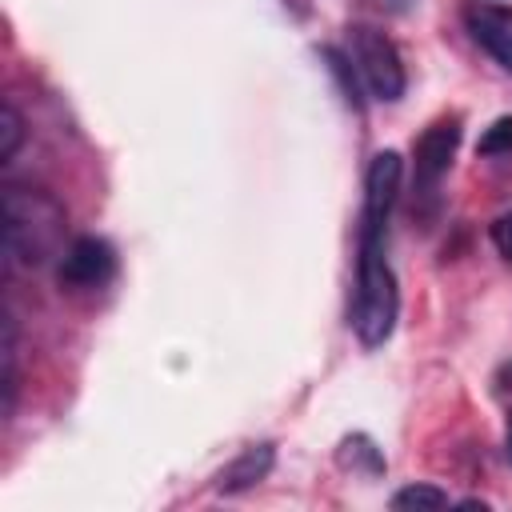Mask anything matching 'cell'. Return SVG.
<instances>
[{
    "instance_id": "277c9868",
    "label": "cell",
    "mask_w": 512,
    "mask_h": 512,
    "mask_svg": "<svg viewBox=\"0 0 512 512\" xmlns=\"http://www.w3.org/2000/svg\"><path fill=\"white\" fill-rule=\"evenodd\" d=\"M112 276H116V252H112V244L100 240V236H76V240L64 248L60 268H56V280H60L64 288H76V292H84V288H104Z\"/></svg>"
},
{
    "instance_id": "3957f363",
    "label": "cell",
    "mask_w": 512,
    "mask_h": 512,
    "mask_svg": "<svg viewBox=\"0 0 512 512\" xmlns=\"http://www.w3.org/2000/svg\"><path fill=\"white\" fill-rule=\"evenodd\" d=\"M348 64L356 68V76L364 80V88L376 100L392 104L408 88V72H404V60H400L396 44L372 24H352L348 28Z\"/></svg>"
},
{
    "instance_id": "6da1fadb",
    "label": "cell",
    "mask_w": 512,
    "mask_h": 512,
    "mask_svg": "<svg viewBox=\"0 0 512 512\" xmlns=\"http://www.w3.org/2000/svg\"><path fill=\"white\" fill-rule=\"evenodd\" d=\"M64 228L68 216L52 192L8 184L4 188V252L28 268L48 264L52 256H64Z\"/></svg>"
},
{
    "instance_id": "5b68a950",
    "label": "cell",
    "mask_w": 512,
    "mask_h": 512,
    "mask_svg": "<svg viewBox=\"0 0 512 512\" xmlns=\"http://www.w3.org/2000/svg\"><path fill=\"white\" fill-rule=\"evenodd\" d=\"M456 144H460V120L448 116V120H436L420 132V140L412 144V156H416V188L420 192H432L440 184V176L448 172L452 156H456Z\"/></svg>"
},
{
    "instance_id": "8992f818",
    "label": "cell",
    "mask_w": 512,
    "mask_h": 512,
    "mask_svg": "<svg viewBox=\"0 0 512 512\" xmlns=\"http://www.w3.org/2000/svg\"><path fill=\"white\" fill-rule=\"evenodd\" d=\"M400 156L396 152H376L372 164H368V176H364V212H360V224H372V228H388V216H392V204H396V192H400Z\"/></svg>"
},
{
    "instance_id": "7c38bea8",
    "label": "cell",
    "mask_w": 512,
    "mask_h": 512,
    "mask_svg": "<svg viewBox=\"0 0 512 512\" xmlns=\"http://www.w3.org/2000/svg\"><path fill=\"white\" fill-rule=\"evenodd\" d=\"M448 504V492H440V488H432V484H408V488H400L396 496H392V508H444Z\"/></svg>"
},
{
    "instance_id": "9a60e30c",
    "label": "cell",
    "mask_w": 512,
    "mask_h": 512,
    "mask_svg": "<svg viewBox=\"0 0 512 512\" xmlns=\"http://www.w3.org/2000/svg\"><path fill=\"white\" fill-rule=\"evenodd\" d=\"M508 460H512V420H508Z\"/></svg>"
},
{
    "instance_id": "30bf717a",
    "label": "cell",
    "mask_w": 512,
    "mask_h": 512,
    "mask_svg": "<svg viewBox=\"0 0 512 512\" xmlns=\"http://www.w3.org/2000/svg\"><path fill=\"white\" fill-rule=\"evenodd\" d=\"M0 356H4V416H12V408H16V320L12 316H4V348H0Z\"/></svg>"
},
{
    "instance_id": "5bb4252c",
    "label": "cell",
    "mask_w": 512,
    "mask_h": 512,
    "mask_svg": "<svg viewBox=\"0 0 512 512\" xmlns=\"http://www.w3.org/2000/svg\"><path fill=\"white\" fill-rule=\"evenodd\" d=\"M488 236H492V244H496V252H500L504 260H512V212H500V216L492 220V228H488Z\"/></svg>"
},
{
    "instance_id": "52a82bcc",
    "label": "cell",
    "mask_w": 512,
    "mask_h": 512,
    "mask_svg": "<svg viewBox=\"0 0 512 512\" xmlns=\"http://www.w3.org/2000/svg\"><path fill=\"white\" fill-rule=\"evenodd\" d=\"M464 24H468L472 40H476L496 64H504V68L512 72V8L480 0V4H468V8H464Z\"/></svg>"
},
{
    "instance_id": "9c48e42d",
    "label": "cell",
    "mask_w": 512,
    "mask_h": 512,
    "mask_svg": "<svg viewBox=\"0 0 512 512\" xmlns=\"http://www.w3.org/2000/svg\"><path fill=\"white\" fill-rule=\"evenodd\" d=\"M340 464L344 468H352V472H368V476H380L384 472V456L376 452V444L368 440V436H348L344 444H340Z\"/></svg>"
},
{
    "instance_id": "ba28073f",
    "label": "cell",
    "mask_w": 512,
    "mask_h": 512,
    "mask_svg": "<svg viewBox=\"0 0 512 512\" xmlns=\"http://www.w3.org/2000/svg\"><path fill=\"white\" fill-rule=\"evenodd\" d=\"M272 464H276V448H272V444H248V448L216 476V488L228 492V496L248 492V488H256V484L272 472Z\"/></svg>"
},
{
    "instance_id": "4fadbf2b",
    "label": "cell",
    "mask_w": 512,
    "mask_h": 512,
    "mask_svg": "<svg viewBox=\"0 0 512 512\" xmlns=\"http://www.w3.org/2000/svg\"><path fill=\"white\" fill-rule=\"evenodd\" d=\"M476 152H480V156H504V152H512V116L492 120V124L484 128Z\"/></svg>"
},
{
    "instance_id": "7a4b0ae2",
    "label": "cell",
    "mask_w": 512,
    "mask_h": 512,
    "mask_svg": "<svg viewBox=\"0 0 512 512\" xmlns=\"http://www.w3.org/2000/svg\"><path fill=\"white\" fill-rule=\"evenodd\" d=\"M400 312V288L384 260V228H360V256H356V300H352V328L364 348H380Z\"/></svg>"
},
{
    "instance_id": "8fae6325",
    "label": "cell",
    "mask_w": 512,
    "mask_h": 512,
    "mask_svg": "<svg viewBox=\"0 0 512 512\" xmlns=\"http://www.w3.org/2000/svg\"><path fill=\"white\" fill-rule=\"evenodd\" d=\"M20 136H24V120H20L16 104L4 100V104H0V164H8V160L16 156Z\"/></svg>"
}]
</instances>
